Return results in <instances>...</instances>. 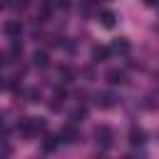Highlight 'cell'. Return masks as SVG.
Listing matches in <instances>:
<instances>
[{
    "label": "cell",
    "mask_w": 159,
    "mask_h": 159,
    "mask_svg": "<svg viewBox=\"0 0 159 159\" xmlns=\"http://www.w3.org/2000/svg\"><path fill=\"white\" fill-rule=\"evenodd\" d=\"M2 32H5L7 37H20V32H22V22H20V20H7V22L2 25Z\"/></svg>",
    "instance_id": "cell-9"
},
{
    "label": "cell",
    "mask_w": 159,
    "mask_h": 159,
    "mask_svg": "<svg viewBox=\"0 0 159 159\" xmlns=\"http://www.w3.org/2000/svg\"><path fill=\"white\" fill-rule=\"evenodd\" d=\"M94 104H97L99 109H112V107L117 104V94H114V92H97V94H94Z\"/></svg>",
    "instance_id": "cell-4"
},
{
    "label": "cell",
    "mask_w": 159,
    "mask_h": 159,
    "mask_svg": "<svg viewBox=\"0 0 159 159\" xmlns=\"http://www.w3.org/2000/svg\"><path fill=\"white\" fill-rule=\"evenodd\" d=\"M27 2H30V0H7L5 5H7V7H15V10H25Z\"/></svg>",
    "instance_id": "cell-16"
},
{
    "label": "cell",
    "mask_w": 159,
    "mask_h": 159,
    "mask_svg": "<svg viewBox=\"0 0 159 159\" xmlns=\"http://www.w3.org/2000/svg\"><path fill=\"white\" fill-rule=\"evenodd\" d=\"M127 139H129V144H132V147H142V144L147 142V132H144L139 124H132V127H129V132H127Z\"/></svg>",
    "instance_id": "cell-5"
},
{
    "label": "cell",
    "mask_w": 159,
    "mask_h": 159,
    "mask_svg": "<svg viewBox=\"0 0 159 159\" xmlns=\"http://www.w3.org/2000/svg\"><path fill=\"white\" fill-rule=\"evenodd\" d=\"M87 119V107H75L72 112H70V122L72 124H80V122H84Z\"/></svg>",
    "instance_id": "cell-13"
},
{
    "label": "cell",
    "mask_w": 159,
    "mask_h": 159,
    "mask_svg": "<svg viewBox=\"0 0 159 159\" xmlns=\"http://www.w3.org/2000/svg\"><path fill=\"white\" fill-rule=\"evenodd\" d=\"M144 5H149V7H159V0H144Z\"/></svg>",
    "instance_id": "cell-20"
},
{
    "label": "cell",
    "mask_w": 159,
    "mask_h": 159,
    "mask_svg": "<svg viewBox=\"0 0 159 159\" xmlns=\"http://www.w3.org/2000/svg\"><path fill=\"white\" fill-rule=\"evenodd\" d=\"M104 80H107V84H112V87H117V84H124L127 82V75H124V70H107L104 72Z\"/></svg>",
    "instance_id": "cell-8"
},
{
    "label": "cell",
    "mask_w": 159,
    "mask_h": 159,
    "mask_svg": "<svg viewBox=\"0 0 159 159\" xmlns=\"http://www.w3.org/2000/svg\"><path fill=\"white\" fill-rule=\"evenodd\" d=\"M42 129H45V119L42 117H25L22 122H17V132L25 134V137H35Z\"/></svg>",
    "instance_id": "cell-1"
},
{
    "label": "cell",
    "mask_w": 159,
    "mask_h": 159,
    "mask_svg": "<svg viewBox=\"0 0 159 159\" xmlns=\"http://www.w3.org/2000/svg\"><path fill=\"white\" fill-rule=\"evenodd\" d=\"M60 139H62V142H67V144H77V142H82V134H80V132L75 129V124L70 122V124L60 132Z\"/></svg>",
    "instance_id": "cell-6"
},
{
    "label": "cell",
    "mask_w": 159,
    "mask_h": 159,
    "mask_svg": "<svg viewBox=\"0 0 159 159\" xmlns=\"http://www.w3.org/2000/svg\"><path fill=\"white\" fill-rule=\"evenodd\" d=\"M10 55H22V42H17V37H12V42H10Z\"/></svg>",
    "instance_id": "cell-15"
},
{
    "label": "cell",
    "mask_w": 159,
    "mask_h": 159,
    "mask_svg": "<svg viewBox=\"0 0 159 159\" xmlns=\"http://www.w3.org/2000/svg\"><path fill=\"white\" fill-rule=\"evenodd\" d=\"M99 22H102V27L112 30V27L117 25V12H114V10H102V12H99Z\"/></svg>",
    "instance_id": "cell-10"
},
{
    "label": "cell",
    "mask_w": 159,
    "mask_h": 159,
    "mask_svg": "<svg viewBox=\"0 0 159 159\" xmlns=\"http://www.w3.org/2000/svg\"><path fill=\"white\" fill-rule=\"evenodd\" d=\"M94 137H97V144H102V149H109V147L114 144V132H112V127H107V124H99V127L94 129Z\"/></svg>",
    "instance_id": "cell-2"
},
{
    "label": "cell",
    "mask_w": 159,
    "mask_h": 159,
    "mask_svg": "<svg viewBox=\"0 0 159 159\" xmlns=\"http://www.w3.org/2000/svg\"><path fill=\"white\" fill-rule=\"evenodd\" d=\"M27 97H30V102H40V99H42V92H40V89H30Z\"/></svg>",
    "instance_id": "cell-17"
},
{
    "label": "cell",
    "mask_w": 159,
    "mask_h": 159,
    "mask_svg": "<svg viewBox=\"0 0 159 159\" xmlns=\"http://www.w3.org/2000/svg\"><path fill=\"white\" fill-rule=\"evenodd\" d=\"M0 154H12V149L7 144H0Z\"/></svg>",
    "instance_id": "cell-18"
},
{
    "label": "cell",
    "mask_w": 159,
    "mask_h": 159,
    "mask_svg": "<svg viewBox=\"0 0 159 159\" xmlns=\"http://www.w3.org/2000/svg\"><path fill=\"white\" fill-rule=\"evenodd\" d=\"M0 7H5V0H0Z\"/></svg>",
    "instance_id": "cell-22"
},
{
    "label": "cell",
    "mask_w": 159,
    "mask_h": 159,
    "mask_svg": "<svg viewBox=\"0 0 159 159\" xmlns=\"http://www.w3.org/2000/svg\"><path fill=\"white\" fill-rule=\"evenodd\" d=\"M109 50H112V55L129 57V52H132V42H129L127 37H114V40H112V45H109Z\"/></svg>",
    "instance_id": "cell-3"
},
{
    "label": "cell",
    "mask_w": 159,
    "mask_h": 159,
    "mask_svg": "<svg viewBox=\"0 0 159 159\" xmlns=\"http://www.w3.org/2000/svg\"><path fill=\"white\" fill-rule=\"evenodd\" d=\"M57 75L62 77V82H72V80H75V72H72V67H67V65H60V67H57Z\"/></svg>",
    "instance_id": "cell-14"
},
{
    "label": "cell",
    "mask_w": 159,
    "mask_h": 159,
    "mask_svg": "<svg viewBox=\"0 0 159 159\" xmlns=\"http://www.w3.org/2000/svg\"><path fill=\"white\" fill-rule=\"evenodd\" d=\"M109 55H112V50H109V47H104V45H94V47H92V52H89V57H92V62H94V65L107 62V60H109Z\"/></svg>",
    "instance_id": "cell-7"
},
{
    "label": "cell",
    "mask_w": 159,
    "mask_h": 159,
    "mask_svg": "<svg viewBox=\"0 0 159 159\" xmlns=\"http://www.w3.org/2000/svg\"><path fill=\"white\" fill-rule=\"evenodd\" d=\"M32 65H35V67H47V65H50V55H47L45 50H35V52H32Z\"/></svg>",
    "instance_id": "cell-12"
},
{
    "label": "cell",
    "mask_w": 159,
    "mask_h": 159,
    "mask_svg": "<svg viewBox=\"0 0 159 159\" xmlns=\"http://www.w3.org/2000/svg\"><path fill=\"white\" fill-rule=\"evenodd\" d=\"M60 142H62V139H60V134H47V137L42 139V152H47V154H50V152H55V149L60 147Z\"/></svg>",
    "instance_id": "cell-11"
},
{
    "label": "cell",
    "mask_w": 159,
    "mask_h": 159,
    "mask_svg": "<svg viewBox=\"0 0 159 159\" xmlns=\"http://www.w3.org/2000/svg\"><path fill=\"white\" fill-rule=\"evenodd\" d=\"M7 62H10V60H7V55H5V52H0V67H5Z\"/></svg>",
    "instance_id": "cell-19"
},
{
    "label": "cell",
    "mask_w": 159,
    "mask_h": 159,
    "mask_svg": "<svg viewBox=\"0 0 159 159\" xmlns=\"http://www.w3.org/2000/svg\"><path fill=\"white\" fill-rule=\"evenodd\" d=\"M2 87H5V77L0 75V89H2Z\"/></svg>",
    "instance_id": "cell-21"
}]
</instances>
